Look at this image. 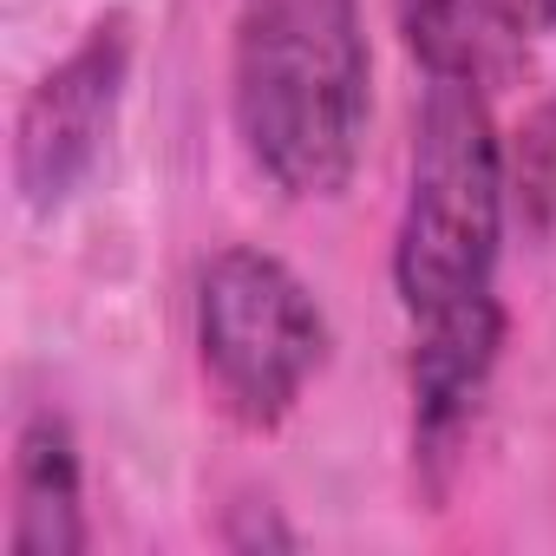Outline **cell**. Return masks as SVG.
I'll return each instance as SVG.
<instances>
[{
	"label": "cell",
	"mask_w": 556,
	"mask_h": 556,
	"mask_svg": "<svg viewBox=\"0 0 556 556\" xmlns=\"http://www.w3.org/2000/svg\"><path fill=\"white\" fill-rule=\"evenodd\" d=\"M229 125L249 170L289 203H334L374 131V47L361 0H236Z\"/></svg>",
	"instance_id": "6da1fadb"
},
{
	"label": "cell",
	"mask_w": 556,
	"mask_h": 556,
	"mask_svg": "<svg viewBox=\"0 0 556 556\" xmlns=\"http://www.w3.org/2000/svg\"><path fill=\"white\" fill-rule=\"evenodd\" d=\"M504 229H510V170L484 86L426 79L387 255L400 315L432 321L504 295L497 289Z\"/></svg>",
	"instance_id": "7a4b0ae2"
},
{
	"label": "cell",
	"mask_w": 556,
	"mask_h": 556,
	"mask_svg": "<svg viewBox=\"0 0 556 556\" xmlns=\"http://www.w3.org/2000/svg\"><path fill=\"white\" fill-rule=\"evenodd\" d=\"M190 348L229 426L282 432L334 361V321L295 262L262 242H223L190 289Z\"/></svg>",
	"instance_id": "3957f363"
},
{
	"label": "cell",
	"mask_w": 556,
	"mask_h": 556,
	"mask_svg": "<svg viewBox=\"0 0 556 556\" xmlns=\"http://www.w3.org/2000/svg\"><path fill=\"white\" fill-rule=\"evenodd\" d=\"M131 60H138V21L125 8H105L27 86V99L14 112L8 170H14V197L34 216L66 210L92 184V170L105 164L125 92H131Z\"/></svg>",
	"instance_id": "277c9868"
},
{
	"label": "cell",
	"mask_w": 556,
	"mask_h": 556,
	"mask_svg": "<svg viewBox=\"0 0 556 556\" xmlns=\"http://www.w3.org/2000/svg\"><path fill=\"white\" fill-rule=\"evenodd\" d=\"M406 413H413V471L426 478V491L439 497L478 432V413L491 400L504 341H510V308L504 295L432 315V321H406Z\"/></svg>",
	"instance_id": "5b68a950"
},
{
	"label": "cell",
	"mask_w": 556,
	"mask_h": 556,
	"mask_svg": "<svg viewBox=\"0 0 556 556\" xmlns=\"http://www.w3.org/2000/svg\"><path fill=\"white\" fill-rule=\"evenodd\" d=\"M86 458L60 406H27L8 465V556H86Z\"/></svg>",
	"instance_id": "8992f818"
},
{
	"label": "cell",
	"mask_w": 556,
	"mask_h": 556,
	"mask_svg": "<svg viewBox=\"0 0 556 556\" xmlns=\"http://www.w3.org/2000/svg\"><path fill=\"white\" fill-rule=\"evenodd\" d=\"M393 27L426 79L484 86L497 47L517 34V0H393Z\"/></svg>",
	"instance_id": "52a82bcc"
},
{
	"label": "cell",
	"mask_w": 556,
	"mask_h": 556,
	"mask_svg": "<svg viewBox=\"0 0 556 556\" xmlns=\"http://www.w3.org/2000/svg\"><path fill=\"white\" fill-rule=\"evenodd\" d=\"M504 170H510V210L523 216L530 236H543L556 216V105H536L517 125V138H504Z\"/></svg>",
	"instance_id": "ba28073f"
},
{
	"label": "cell",
	"mask_w": 556,
	"mask_h": 556,
	"mask_svg": "<svg viewBox=\"0 0 556 556\" xmlns=\"http://www.w3.org/2000/svg\"><path fill=\"white\" fill-rule=\"evenodd\" d=\"M216 543L242 549V556H255V549H302V530L282 517V504H229Z\"/></svg>",
	"instance_id": "9c48e42d"
},
{
	"label": "cell",
	"mask_w": 556,
	"mask_h": 556,
	"mask_svg": "<svg viewBox=\"0 0 556 556\" xmlns=\"http://www.w3.org/2000/svg\"><path fill=\"white\" fill-rule=\"evenodd\" d=\"M517 27L536 40H556V0H517Z\"/></svg>",
	"instance_id": "30bf717a"
}]
</instances>
